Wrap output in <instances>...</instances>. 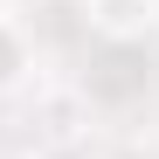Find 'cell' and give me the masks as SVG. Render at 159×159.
<instances>
[{
	"instance_id": "obj_3",
	"label": "cell",
	"mask_w": 159,
	"mask_h": 159,
	"mask_svg": "<svg viewBox=\"0 0 159 159\" xmlns=\"http://www.w3.org/2000/svg\"><path fill=\"white\" fill-rule=\"evenodd\" d=\"M28 159H97V152H90L83 139H69V131H62V139H48V145H35Z\"/></svg>"
},
{
	"instance_id": "obj_2",
	"label": "cell",
	"mask_w": 159,
	"mask_h": 159,
	"mask_svg": "<svg viewBox=\"0 0 159 159\" xmlns=\"http://www.w3.org/2000/svg\"><path fill=\"white\" fill-rule=\"evenodd\" d=\"M28 69H35V42L28 28L0 7V90H14V83H28Z\"/></svg>"
},
{
	"instance_id": "obj_1",
	"label": "cell",
	"mask_w": 159,
	"mask_h": 159,
	"mask_svg": "<svg viewBox=\"0 0 159 159\" xmlns=\"http://www.w3.org/2000/svg\"><path fill=\"white\" fill-rule=\"evenodd\" d=\"M83 21L104 42H145L159 28V0H83Z\"/></svg>"
},
{
	"instance_id": "obj_4",
	"label": "cell",
	"mask_w": 159,
	"mask_h": 159,
	"mask_svg": "<svg viewBox=\"0 0 159 159\" xmlns=\"http://www.w3.org/2000/svg\"><path fill=\"white\" fill-rule=\"evenodd\" d=\"M7 159H28V152H7Z\"/></svg>"
}]
</instances>
